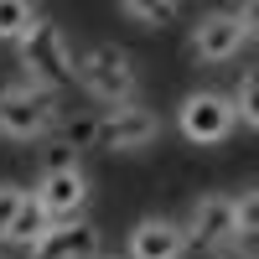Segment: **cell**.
Instances as JSON below:
<instances>
[{
	"mask_svg": "<svg viewBox=\"0 0 259 259\" xmlns=\"http://www.w3.org/2000/svg\"><path fill=\"white\" fill-rule=\"evenodd\" d=\"M104 239L89 218H73V223H52L41 239L31 244V259H99Z\"/></svg>",
	"mask_w": 259,
	"mask_h": 259,
	"instance_id": "cell-9",
	"label": "cell"
},
{
	"mask_svg": "<svg viewBox=\"0 0 259 259\" xmlns=\"http://www.w3.org/2000/svg\"><path fill=\"white\" fill-rule=\"evenodd\" d=\"M233 218H239V239H249V233L259 228V192L249 187L244 197H233Z\"/></svg>",
	"mask_w": 259,
	"mask_h": 259,
	"instance_id": "cell-15",
	"label": "cell"
},
{
	"mask_svg": "<svg viewBox=\"0 0 259 259\" xmlns=\"http://www.w3.org/2000/svg\"><path fill=\"white\" fill-rule=\"evenodd\" d=\"M187 244L197 249H228L239 244V218H233V197H223V192H207V197L192 202V218L182 223Z\"/></svg>",
	"mask_w": 259,
	"mask_h": 259,
	"instance_id": "cell-6",
	"label": "cell"
},
{
	"mask_svg": "<svg viewBox=\"0 0 259 259\" xmlns=\"http://www.w3.org/2000/svg\"><path fill=\"white\" fill-rule=\"evenodd\" d=\"M16 62H21V83L47 89V94H57L62 83L73 78V68H78L68 36H62V26H57V21H47V16H41L36 26L16 41Z\"/></svg>",
	"mask_w": 259,
	"mask_h": 259,
	"instance_id": "cell-1",
	"label": "cell"
},
{
	"mask_svg": "<svg viewBox=\"0 0 259 259\" xmlns=\"http://www.w3.org/2000/svg\"><path fill=\"white\" fill-rule=\"evenodd\" d=\"M47 228H52V218L41 212V202L26 192V197H21V207H16V218H11V228L0 233V244H11V249H31Z\"/></svg>",
	"mask_w": 259,
	"mask_h": 259,
	"instance_id": "cell-11",
	"label": "cell"
},
{
	"mask_svg": "<svg viewBox=\"0 0 259 259\" xmlns=\"http://www.w3.org/2000/svg\"><path fill=\"white\" fill-rule=\"evenodd\" d=\"M73 78L89 89V99L109 104V109H124L130 99H135V62H130L124 47H109V41H99V47L83 52V62L73 68Z\"/></svg>",
	"mask_w": 259,
	"mask_h": 259,
	"instance_id": "cell-2",
	"label": "cell"
},
{
	"mask_svg": "<svg viewBox=\"0 0 259 259\" xmlns=\"http://www.w3.org/2000/svg\"><path fill=\"white\" fill-rule=\"evenodd\" d=\"M182 6H171V0H161V6H150V0H124L119 16H130L135 26H166V21H177Z\"/></svg>",
	"mask_w": 259,
	"mask_h": 259,
	"instance_id": "cell-13",
	"label": "cell"
},
{
	"mask_svg": "<svg viewBox=\"0 0 259 259\" xmlns=\"http://www.w3.org/2000/svg\"><path fill=\"white\" fill-rule=\"evenodd\" d=\"M249 36H254V11H212L197 21V31H192V52H197V62H228V57H239L249 47Z\"/></svg>",
	"mask_w": 259,
	"mask_h": 259,
	"instance_id": "cell-4",
	"label": "cell"
},
{
	"mask_svg": "<svg viewBox=\"0 0 259 259\" xmlns=\"http://www.w3.org/2000/svg\"><path fill=\"white\" fill-rule=\"evenodd\" d=\"M73 166H78V145L57 140V145L41 150V177H47V171H73Z\"/></svg>",
	"mask_w": 259,
	"mask_h": 259,
	"instance_id": "cell-16",
	"label": "cell"
},
{
	"mask_svg": "<svg viewBox=\"0 0 259 259\" xmlns=\"http://www.w3.org/2000/svg\"><path fill=\"white\" fill-rule=\"evenodd\" d=\"M36 21H41L36 6H26V0H0V41H11V47H16Z\"/></svg>",
	"mask_w": 259,
	"mask_h": 259,
	"instance_id": "cell-12",
	"label": "cell"
},
{
	"mask_svg": "<svg viewBox=\"0 0 259 259\" xmlns=\"http://www.w3.org/2000/svg\"><path fill=\"white\" fill-rule=\"evenodd\" d=\"M228 104H233V119H244V124L254 130V124H259V78H254V73H244L239 94H233Z\"/></svg>",
	"mask_w": 259,
	"mask_h": 259,
	"instance_id": "cell-14",
	"label": "cell"
},
{
	"mask_svg": "<svg viewBox=\"0 0 259 259\" xmlns=\"http://www.w3.org/2000/svg\"><path fill=\"white\" fill-rule=\"evenodd\" d=\"M94 135H99L104 150H145L161 135V114L145 109V104H124V109H109L94 124Z\"/></svg>",
	"mask_w": 259,
	"mask_h": 259,
	"instance_id": "cell-7",
	"label": "cell"
},
{
	"mask_svg": "<svg viewBox=\"0 0 259 259\" xmlns=\"http://www.w3.org/2000/svg\"><path fill=\"white\" fill-rule=\"evenodd\" d=\"M177 124H182V135L192 140V145H223L228 135H233V104H228V94H212V89H197L187 104H182V114H177Z\"/></svg>",
	"mask_w": 259,
	"mask_h": 259,
	"instance_id": "cell-5",
	"label": "cell"
},
{
	"mask_svg": "<svg viewBox=\"0 0 259 259\" xmlns=\"http://www.w3.org/2000/svg\"><path fill=\"white\" fill-rule=\"evenodd\" d=\"M187 254V233L171 218H145L130 228V254L124 259H182Z\"/></svg>",
	"mask_w": 259,
	"mask_h": 259,
	"instance_id": "cell-10",
	"label": "cell"
},
{
	"mask_svg": "<svg viewBox=\"0 0 259 259\" xmlns=\"http://www.w3.org/2000/svg\"><path fill=\"white\" fill-rule=\"evenodd\" d=\"M31 197L41 202V212H47L52 223H73V218H83V202H89V177H83V166L47 171V177L36 182Z\"/></svg>",
	"mask_w": 259,
	"mask_h": 259,
	"instance_id": "cell-8",
	"label": "cell"
},
{
	"mask_svg": "<svg viewBox=\"0 0 259 259\" xmlns=\"http://www.w3.org/2000/svg\"><path fill=\"white\" fill-rule=\"evenodd\" d=\"M52 124H57V94L31 89V83L0 89V135L6 140H41Z\"/></svg>",
	"mask_w": 259,
	"mask_h": 259,
	"instance_id": "cell-3",
	"label": "cell"
},
{
	"mask_svg": "<svg viewBox=\"0 0 259 259\" xmlns=\"http://www.w3.org/2000/svg\"><path fill=\"white\" fill-rule=\"evenodd\" d=\"M21 197H26V192H21L16 182H0V233L11 228V218H16V207H21Z\"/></svg>",
	"mask_w": 259,
	"mask_h": 259,
	"instance_id": "cell-17",
	"label": "cell"
}]
</instances>
